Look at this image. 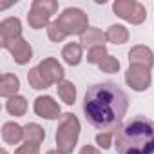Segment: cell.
Listing matches in <instances>:
<instances>
[{
    "instance_id": "18",
    "label": "cell",
    "mask_w": 154,
    "mask_h": 154,
    "mask_svg": "<svg viewBox=\"0 0 154 154\" xmlns=\"http://www.w3.org/2000/svg\"><path fill=\"white\" fill-rule=\"evenodd\" d=\"M56 89H58V96H60V100H62L65 105H72V103L76 102V87H74L72 82H69V80H62V82L56 85Z\"/></svg>"
},
{
    "instance_id": "2",
    "label": "cell",
    "mask_w": 154,
    "mask_h": 154,
    "mask_svg": "<svg viewBox=\"0 0 154 154\" xmlns=\"http://www.w3.org/2000/svg\"><path fill=\"white\" fill-rule=\"evenodd\" d=\"M118 154H154V122L145 116H132L114 138Z\"/></svg>"
},
{
    "instance_id": "3",
    "label": "cell",
    "mask_w": 154,
    "mask_h": 154,
    "mask_svg": "<svg viewBox=\"0 0 154 154\" xmlns=\"http://www.w3.org/2000/svg\"><path fill=\"white\" fill-rule=\"evenodd\" d=\"M56 147L63 154H71L78 143L80 138V122L72 112H65L60 118L58 129H56Z\"/></svg>"
},
{
    "instance_id": "20",
    "label": "cell",
    "mask_w": 154,
    "mask_h": 154,
    "mask_svg": "<svg viewBox=\"0 0 154 154\" xmlns=\"http://www.w3.org/2000/svg\"><path fill=\"white\" fill-rule=\"evenodd\" d=\"M6 111H8L11 116H24L26 111H27V100H26L24 96L17 94V96L9 98V100L6 102Z\"/></svg>"
},
{
    "instance_id": "13",
    "label": "cell",
    "mask_w": 154,
    "mask_h": 154,
    "mask_svg": "<svg viewBox=\"0 0 154 154\" xmlns=\"http://www.w3.org/2000/svg\"><path fill=\"white\" fill-rule=\"evenodd\" d=\"M20 89V80L17 74H11V72H4L2 76H0V96L4 98H13L17 96Z\"/></svg>"
},
{
    "instance_id": "14",
    "label": "cell",
    "mask_w": 154,
    "mask_h": 154,
    "mask_svg": "<svg viewBox=\"0 0 154 154\" xmlns=\"http://www.w3.org/2000/svg\"><path fill=\"white\" fill-rule=\"evenodd\" d=\"M105 42H107V35L102 29H98V27H89L80 36V45L82 47H89V49L98 47V45H105Z\"/></svg>"
},
{
    "instance_id": "23",
    "label": "cell",
    "mask_w": 154,
    "mask_h": 154,
    "mask_svg": "<svg viewBox=\"0 0 154 154\" xmlns=\"http://www.w3.org/2000/svg\"><path fill=\"white\" fill-rule=\"evenodd\" d=\"M98 67H100L102 72H109V74H112V72H118V71H120V62H118V58H114V56L109 54V56L98 65Z\"/></svg>"
},
{
    "instance_id": "4",
    "label": "cell",
    "mask_w": 154,
    "mask_h": 154,
    "mask_svg": "<svg viewBox=\"0 0 154 154\" xmlns=\"http://www.w3.org/2000/svg\"><path fill=\"white\" fill-rule=\"evenodd\" d=\"M54 22H56V26L62 29V33L65 36H71V35L82 36L89 29V17L80 8H67V9H63L62 15Z\"/></svg>"
},
{
    "instance_id": "16",
    "label": "cell",
    "mask_w": 154,
    "mask_h": 154,
    "mask_svg": "<svg viewBox=\"0 0 154 154\" xmlns=\"http://www.w3.org/2000/svg\"><path fill=\"white\" fill-rule=\"evenodd\" d=\"M82 45L80 44H76V42H71V44H65L63 49H62V58L67 65L74 67V65H78L82 62Z\"/></svg>"
},
{
    "instance_id": "28",
    "label": "cell",
    "mask_w": 154,
    "mask_h": 154,
    "mask_svg": "<svg viewBox=\"0 0 154 154\" xmlns=\"http://www.w3.org/2000/svg\"><path fill=\"white\" fill-rule=\"evenodd\" d=\"M0 154H8V150H6V149H2V152H0Z\"/></svg>"
},
{
    "instance_id": "27",
    "label": "cell",
    "mask_w": 154,
    "mask_h": 154,
    "mask_svg": "<svg viewBox=\"0 0 154 154\" xmlns=\"http://www.w3.org/2000/svg\"><path fill=\"white\" fill-rule=\"evenodd\" d=\"M45 154H63V152H60L58 149H53V150H47Z\"/></svg>"
},
{
    "instance_id": "10",
    "label": "cell",
    "mask_w": 154,
    "mask_h": 154,
    "mask_svg": "<svg viewBox=\"0 0 154 154\" xmlns=\"http://www.w3.org/2000/svg\"><path fill=\"white\" fill-rule=\"evenodd\" d=\"M22 38V24L17 17H9L0 22V45L6 47L8 44Z\"/></svg>"
},
{
    "instance_id": "9",
    "label": "cell",
    "mask_w": 154,
    "mask_h": 154,
    "mask_svg": "<svg viewBox=\"0 0 154 154\" xmlns=\"http://www.w3.org/2000/svg\"><path fill=\"white\" fill-rule=\"evenodd\" d=\"M33 109H35L36 116L45 118V120H58V118H62L60 105H58V102H54L53 96H38L35 100Z\"/></svg>"
},
{
    "instance_id": "1",
    "label": "cell",
    "mask_w": 154,
    "mask_h": 154,
    "mask_svg": "<svg viewBox=\"0 0 154 154\" xmlns=\"http://www.w3.org/2000/svg\"><path fill=\"white\" fill-rule=\"evenodd\" d=\"M129 109V98L114 82L94 84L85 91L84 114L89 125L102 132H112L122 127Z\"/></svg>"
},
{
    "instance_id": "21",
    "label": "cell",
    "mask_w": 154,
    "mask_h": 154,
    "mask_svg": "<svg viewBox=\"0 0 154 154\" xmlns=\"http://www.w3.org/2000/svg\"><path fill=\"white\" fill-rule=\"evenodd\" d=\"M27 82H29V85H31L33 89H36V91H44V89L49 87V84L44 80V76L40 74L38 67H33V69L27 72Z\"/></svg>"
},
{
    "instance_id": "22",
    "label": "cell",
    "mask_w": 154,
    "mask_h": 154,
    "mask_svg": "<svg viewBox=\"0 0 154 154\" xmlns=\"http://www.w3.org/2000/svg\"><path fill=\"white\" fill-rule=\"evenodd\" d=\"M107 56H109V54H107V47H105V45H98V47H93V49L87 51V62H89V63L100 65Z\"/></svg>"
},
{
    "instance_id": "11",
    "label": "cell",
    "mask_w": 154,
    "mask_h": 154,
    "mask_svg": "<svg viewBox=\"0 0 154 154\" xmlns=\"http://www.w3.org/2000/svg\"><path fill=\"white\" fill-rule=\"evenodd\" d=\"M4 49H8V51L13 54V58H15V62H17L18 65H26V63L33 58V47H31V44H29L27 40H24V38H18V40L8 44Z\"/></svg>"
},
{
    "instance_id": "8",
    "label": "cell",
    "mask_w": 154,
    "mask_h": 154,
    "mask_svg": "<svg viewBox=\"0 0 154 154\" xmlns=\"http://www.w3.org/2000/svg\"><path fill=\"white\" fill-rule=\"evenodd\" d=\"M38 71H40V74L44 76V80L49 84V87L51 85H58L62 80H65L63 76H65V71H63V67H62V63L56 60V58H53V56H49V58H44L38 65Z\"/></svg>"
},
{
    "instance_id": "24",
    "label": "cell",
    "mask_w": 154,
    "mask_h": 154,
    "mask_svg": "<svg viewBox=\"0 0 154 154\" xmlns=\"http://www.w3.org/2000/svg\"><path fill=\"white\" fill-rule=\"evenodd\" d=\"M112 132H100V134H96V143H98V147L100 149H103V150H107V149H111L112 147Z\"/></svg>"
},
{
    "instance_id": "25",
    "label": "cell",
    "mask_w": 154,
    "mask_h": 154,
    "mask_svg": "<svg viewBox=\"0 0 154 154\" xmlns=\"http://www.w3.org/2000/svg\"><path fill=\"white\" fill-rule=\"evenodd\" d=\"M15 154H40V145H33V143H24L20 145Z\"/></svg>"
},
{
    "instance_id": "15",
    "label": "cell",
    "mask_w": 154,
    "mask_h": 154,
    "mask_svg": "<svg viewBox=\"0 0 154 154\" xmlns=\"http://www.w3.org/2000/svg\"><path fill=\"white\" fill-rule=\"evenodd\" d=\"M2 140L8 145H18L24 140V127L17 122H6L2 125Z\"/></svg>"
},
{
    "instance_id": "6",
    "label": "cell",
    "mask_w": 154,
    "mask_h": 154,
    "mask_svg": "<svg viewBox=\"0 0 154 154\" xmlns=\"http://www.w3.org/2000/svg\"><path fill=\"white\" fill-rule=\"evenodd\" d=\"M112 11L122 20H125V22H129L132 26H140L147 18L145 6L136 2V0H116V2L112 4Z\"/></svg>"
},
{
    "instance_id": "19",
    "label": "cell",
    "mask_w": 154,
    "mask_h": 154,
    "mask_svg": "<svg viewBox=\"0 0 154 154\" xmlns=\"http://www.w3.org/2000/svg\"><path fill=\"white\" fill-rule=\"evenodd\" d=\"M107 40L111 44H116V45H122V44H127L129 40V29L125 26H120V24H114L107 29Z\"/></svg>"
},
{
    "instance_id": "12",
    "label": "cell",
    "mask_w": 154,
    "mask_h": 154,
    "mask_svg": "<svg viewBox=\"0 0 154 154\" xmlns=\"http://www.w3.org/2000/svg\"><path fill=\"white\" fill-rule=\"evenodd\" d=\"M129 65H141L152 69L154 65V53L147 45H134L129 51Z\"/></svg>"
},
{
    "instance_id": "26",
    "label": "cell",
    "mask_w": 154,
    "mask_h": 154,
    "mask_svg": "<svg viewBox=\"0 0 154 154\" xmlns=\"http://www.w3.org/2000/svg\"><path fill=\"white\" fill-rule=\"evenodd\" d=\"M78 154H102V152H100L96 147H93V145H84Z\"/></svg>"
},
{
    "instance_id": "7",
    "label": "cell",
    "mask_w": 154,
    "mask_h": 154,
    "mask_svg": "<svg viewBox=\"0 0 154 154\" xmlns=\"http://www.w3.org/2000/svg\"><path fill=\"white\" fill-rule=\"evenodd\" d=\"M125 84L136 93L147 91L150 87V84H152L150 69L141 67V65H129V69L125 72Z\"/></svg>"
},
{
    "instance_id": "5",
    "label": "cell",
    "mask_w": 154,
    "mask_h": 154,
    "mask_svg": "<svg viewBox=\"0 0 154 154\" xmlns=\"http://www.w3.org/2000/svg\"><path fill=\"white\" fill-rule=\"evenodd\" d=\"M56 11H58V2H54V0H35L27 15V24L33 29L49 27L51 17Z\"/></svg>"
},
{
    "instance_id": "17",
    "label": "cell",
    "mask_w": 154,
    "mask_h": 154,
    "mask_svg": "<svg viewBox=\"0 0 154 154\" xmlns=\"http://www.w3.org/2000/svg\"><path fill=\"white\" fill-rule=\"evenodd\" d=\"M45 138V131L38 125V123H27L24 125V140L26 143H33V145H40Z\"/></svg>"
}]
</instances>
